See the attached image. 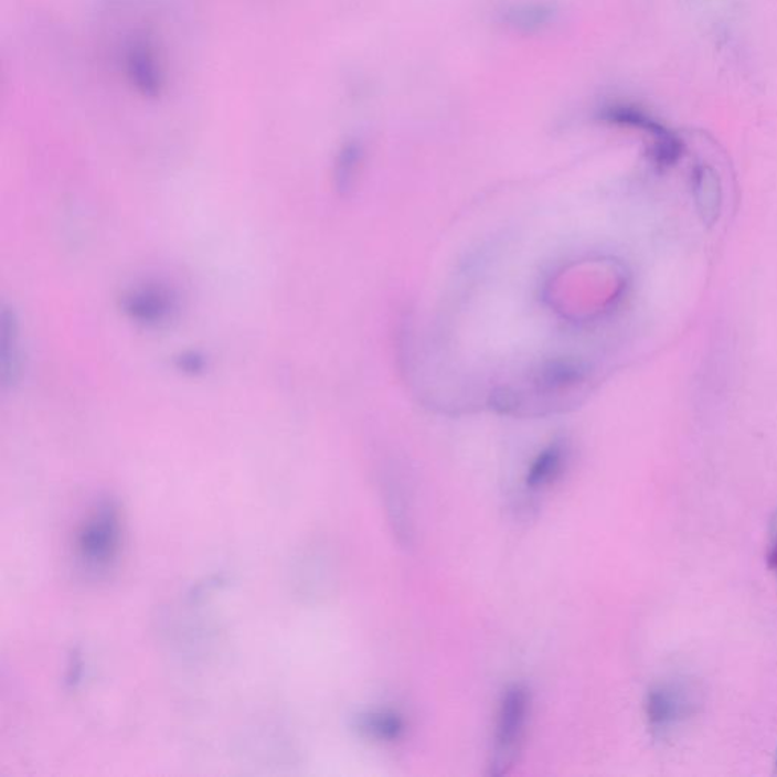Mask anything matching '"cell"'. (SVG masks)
I'll return each mask as SVG.
<instances>
[{"label": "cell", "instance_id": "1", "mask_svg": "<svg viewBox=\"0 0 777 777\" xmlns=\"http://www.w3.org/2000/svg\"><path fill=\"white\" fill-rule=\"evenodd\" d=\"M529 694L524 688L515 685L505 691L498 714L496 743H493L489 775H508L515 765L521 751L522 736L529 715Z\"/></svg>", "mask_w": 777, "mask_h": 777}, {"label": "cell", "instance_id": "2", "mask_svg": "<svg viewBox=\"0 0 777 777\" xmlns=\"http://www.w3.org/2000/svg\"><path fill=\"white\" fill-rule=\"evenodd\" d=\"M602 119L617 127L647 132L651 139L650 157L658 168L668 169L682 160L685 145L661 121L651 117L646 109L630 104H614L603 109Z\"/></svg>", "mask_w": 777, "mask_h": 777}, {"label": "cell", "instance_id": "3", "mask_svg": "<svg viewBox=\"0 0 777 777\" xmlns=\"http://www.w3.org/2000/svg\"><path fill=\"white\" fill-rule=\"evenodd\" d=\"M121 309L140 326H168L180 311V298L175 290L161 283H143L121 297Z\"/></svg>", "mask_w": 777, "mask_h": 777}, {"label": "cell", "instance_id": "4", "mask_svg": "<svg viewBox=\"0 0 777 777\" xmlns=\"http://www.w3.org/2000/svg\"><path fill=\"white\" fill-rule=\"evenodd\" d=\"M683 682L661 683L651 688L647 694L646 714L651 731L656 735H666L692 714L694 695Z\"/></svg>", "mask_w": 777, "mask_h": 777}, {"label": "cell", "instance_id": "5", "mask_svg": "<svg viewBox=\"0 0 777 777\" xmlns=\"http://www.w3.org/2000/svg\"><path fill=\"white\" fill-rule=\"evenodd\" d=\"M125 71L129 83L141 96L163 95L166 87L164 63L152 40L136 36L125 49Z\"/></svg>", "mask_w": 777, "mask_h": 777}, {"label": "cell", "instance_id": "6", "mask_svg": "<svg viewBox=\"0 0 777 777\" xmlns=\"http://www.w3.org/2000/svg\"><path fill=\"white\" fill-rule=\"evenodd\" d=\"M119 544V518L115 505L107 504L97 510L95 517L84 525L79 534L81 556L91 565H107L115 557Z\"/></svg>", "mask_w": 777, "mask_h": 777}, {"label": "cell", "instance_id": "7", "mask_svg": "<svg viewBox=\"0 0 777 777\" xmlns=\"http://www.w3.org/2000/svg\"><path fill=\"white\" fill-rule=\"evenodd\" d=\"M692 200L703 225L714 226L723 213V182L710 164H698L691 173Z\"/></svg>", "mask_w": 777, "mask_h": 777}, {"label": "cell", "instance_id": "8", "mask_svg": "<svg viewBox=\"0 0 777 777\" xmlns=\"http://www.w3.org/2000/svg\"><path fill=\"white\" fill-rule=\"evenodd\" d=\"M565 461V447L562 444L550 445L544 449L529 469L525 485L532 491H540L557 479Z\"/></svg>", "mask_w": 777, "mask_h": 777}, {"label": "cell", "instance_id": "9", "mask_svg": "<svg viewBox=\"0 0 777 777\" xmlns=\"http://www.w3.org/2000/svg\"><path fill=\"white\" fill-rule=\"evenodd\" d=\"M364 735L376 741H396L404 731V722L395 712H371L359 720Z\"/></svg>", "mask_w": 777, "mask_h": 777}, {"label": "cell", "instance_id": "10", "mask_svg": "<svg viewBox=\"0 0 777 777\" xmlns=\"http://www.w3.org/2000/svg\"><path fill=\"white\" fill-rule=\"evenodd\" d=\"M2 380L3 382H10L11 375L12 380L15 379V372L19 370V339H18V326H15L14 319L8 318L6 311L2 315Z\"/></svg>", "mask_w": 777, "mask_h": 777}, {"label": "cell", "instance_id": "11", "mask_svg": "<svg viewBox=\"0 0 777 777\" xmlns=\"http://www.w3.org/2000/svg\"><path fill=\"white\" fill-rule=\"evenodd\" d=\"M552 10L540 3H525V6L510 8L505 14V22L520 31H536L545 26L552 19Z\"/></svg>", "mask_w": 777, "mask_h": 777}, {"label": "cell", "instance_id": "12", "mask_svg": "<svg viewBox=\"0 0 777 777\" xmlns=\"http://www.w3.org/2000/svg\"><path fill=\"white\" fill-rule=\"evenodd\" d=\"M359 164V149L354 145H348L340 153L338 160V168H336V180H338V188L340 190H345L350 188L352 175H354V170Z\"/></svg>", "mask_w": 777, "mask_h": 777}, {"label": "cell", "instance_id": "13", "mask_svg": "<svg viewBox=\"0 0 777 777\" xmlns=\"http://www.w3.org/2000/svg\"><path fill=\"white\" fill-rule=\"evenodd\" d=\"M177 366L178 370L184 372V374L196 375L204 372L206 360L200 352L189 351L181 354L180 359H177Z\"/></svg>", "mask_w": 777, "mask_h": 777}, {"label": "cell", "instance_id": "14", "mask_svg": "<svg viewBox=\"0 0 777 777\" xmlns=\"http://www.w3.org/2000/svg\"><path fill=\"white\" fill-rule=\"evenodd\" d=\"M768 564H770V568L777 574V513L775 520L771 522V546L770 553H768Z\"/></svg>", "mask_w": 777, "mask_h": 777}, {"label": "cell", "instance_id": "15", "mask_svg": "<svg viewBox=\"0 0 777 777\" xmlns=\"http://www.w3.org/2000/svg\"><path fill=\"white\" fill-rule=\"evenodd\" d=\"M776 767H777V758H776Z\"/></svg>", "mask_w": 777, "mask_h": 777}]
</instances>
